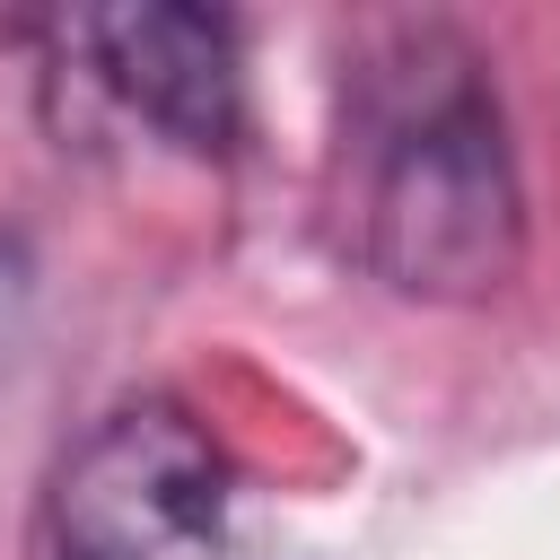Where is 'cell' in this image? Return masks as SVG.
I'll return each mask as SVG.
<instances>
[{"instance_id":"cell-1","label":"cell","mask_w":560,"mask_h":560,"mask_svg":"<svg viewBox=\"0 0 560 560\" xmlns=\"http://www.w3.org/2000/svg\"><path fill=\"white\" fill-rule=\"evenodd\" d=\"M332 201L402 298H490L525 254V184L490 61L455 26H385L341 79Z\"/></svg>"},{"instance_id":"cell-2","label":"cell","mask_w":560,"mask_h":560,"mask_svg":"<svg viewBox=\"0 0 560 560\" xmlns=\"http://www.w3.org/2000/svg\"><path fill=\"white\" fill-rule=\"evenodd\" d=\"M61 560H271L236 516L219 446L175 402H131L70 455L52 490Z\"/></svg>"},{"instance_id":"cell-3","label":"cell","mask_w":560,"mask_h":560,"mask_svg":"<svg viewBox=\"0 0 560 560\" xmlns=\"http://www.w3.org/2000/svg\"><path fill=\"white\" fill-rule=\"evenodd\" d=\"M61 35L88 61V79L131 122H149L158 140H175L192 158L236 149V131H245V52H236V26L219 9H175V0L88 9Z\"/></svg>"}]
</instances>
